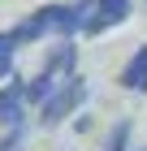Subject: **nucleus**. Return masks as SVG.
<instances>
[{
	"label": "nucleus",
	"instance_id": "1",
	"mask_svg": "<svg viewBox=\"0 0 147 151\" xmlns=\"http://www.w3.org/2000/svg\"><path fill=\"white\" fill-rule=\"evenodd\" d=\"M82 22H87V4H61V0H52V4H39L35 13H26L22 22L13 26V39L17 43H39V39H74L82 35Z\"/></svg>",
	"mask_w": 147,
	"mask_h": 151
},
{
	"label": "nucleus",
	"instance_id": "2",
	"mask_svg": "<svg viewBox=\"0 0 147 151\" xmlns=\"http://www.w3.org/2000/svg\"><path fill=\"white\" fill-rule=\"evenodd\" d=\"M87 95H91L87 78H82V73H69V78L61 82L56 91H52L43 104H39V125H48V129H52V125H61L65 116H74L82 104H87Z\"/></svg>",
	"mask_w": 147,
	"mask_h": 151
},
{
	"label": "nucleus",
	"instance_id": "3",
	"mask_svg": "<svg viewBox=\"0 0 147 151\" xmlns=\"http://www.w3.org/2000/svg\"><path fill=\"white\" fill-rule=\"evenodd\" d=\"M130 13H134V0H91L87 4V22H82V35L117 30L121 22H130Z\"/></svg>",
	"mask_w": 147,
	"mask_h": 151
},
{
	"label": "nucleus",
	"instance_id": "4",
	"mask_svg": "<svg viewBox=\"0 0 147 151\" xmlns=\"http://www.w3.org/2000/svg\"><path fill=\"white\" fill-rule=\"evenodd\" d=\"M125 86V91H134V95H143L147 91V43L143 47H134V56L121 65V78H117Z\"/></svg>",
	"mask_w": 147,
	"mask_h": 151
},
{
	"label": "nucleus",
	"instance_id": "5",
	"mask_svg": "<svg viewBox=\"0 0 147 151\" xmlns=\"http://www.w3.org/2000/svg\"><path fill=\"white\" fill-rule=\"evenodd\" d=\"M17 39H13V30H0V82L13 78V56H17Z\"/></svg>",
	"mask_w": 147,
	"mask_h": 151
},
{
	"label": "nucleus",
	"instance_id": "6",
	"mask_svg": "<svg viewBox=\"0 0 147 151\" xmlns=\"http://www.w3.org/2000/svg\"><path fill=\"white\" fill-rule=\"evenodd\" d=\"M82 4H91V0H82Z\"/></svg>",
	"mask_w": 147,
	"mask_h": 151
}]
</instances>
